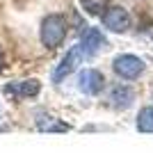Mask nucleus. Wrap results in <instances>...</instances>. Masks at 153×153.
I'll return each mask as SVG.
<instances>
[{
  "label": "nucleus",
  "instance_id": "obj_1",
  "mask_svg": "<svg viewBox=\"0 0 153 153\" xmlns=\"http://www.w3.org/2000/svg\"><path fill=\"white\" fill-rule=\"evenodd\" d=\"M64 37H66V21L62 14H51L41 21V44L46 48L62 46Z\"/></svg>",
  "mask_w": 153,
  "mask_h": 153
},
{
  "label": "nucleus",
  "instance_id": "obj_2",
  "mask_svg": "<svg viewBox=\"0 0 153 153\" xmlns=\"http://www.w3.org/2000/svg\"><path fill=\"white\" fill-rule=\"evenodd\" d=\"M112 66H114L117 76L126 78V80H135V78H140L142 71H144V62H142L140 57H135V55H119Z\"/></svg>",
  "mask_w": 153,
  "mask_h": 153
},
{
  "label": "nucleus",
  "instance_id": "obj_3",
  "mask_svg": "<svg viewBox=\"0 0 153 153\" xmlns=\"http://www.w3.org/2000/svg\"><path fill=\"white\" fill-rule=\"evenodd\" d=\"M80 62H82V51H80V46H73L62 57V62L55 66V71H53V82H62L69 73H73V71L78 69Z\"/></svg>",
  "mask_w": 153,
  "mask_h": 153
},
{
  "label": "nucleus",
  "instance_id": "obj_4",
  "mask_svg": "<svg viewBox=\"0 0 153 153\" xmlns=\"http://www.w3.org/2000/svg\"><path fill=\"white\" fill-rule=\"evenodd\" d=\"M103 25L112 32H126L130 27V14L123 7H110L103 12Z\"/></svg>",
  "mask_w": 153,
  "mask_h": 153
},
{
  "label": "nucleus",
  "instance_id": "obj_5",
  "mask_svg": "<svg viewBox=\"0 0 153 153\" xmlns=\"http://www.w3.org/2000/svg\"><path fill=\"white\" fill-rule=\"evenodd\" d=\"M78 46H80L82 55H96L98 51H103V48L108 46V41H105V37H103V32L98 30V27H87V30L82 32Z\"/></svg>",
  "mask_w": 153,
  "mask_h": 153
},
{
  "label": "nucleus",
  "instance_id": "obj_6",
  "mask_svg": "<svg viewBox=\"0 0 153 153\" xmlns=\"http://www.w3.org/2000/svg\"><path fill=\"white\" fill-rule=\"evenodd\" d=\"M41 85L39 80H21V82H9L5 85V94L12 98H27V96H37Z\"/></svg>",
  "mask_w": 153,
  "mask_h": 153
},
{
  "label": "nucleus",
  "instance_id": "obj_7",
  "mask_svg": "<svg viewBox=\"0 0 153 153\" xmlns=\"http://www.w3.org/2000/svg\"><path fill=\"white\" fill-rule=\"evenodd\" d=\"M103 73L96 69H85L78 78V87L85 91V94H98L103 89Z\"/></svg>",
  "mask_w": 153,
  "mask_h": 153
},
{
  "label": "nucleus",
  "instance_id": "obj_8",
  "mask_svg": "<svg viewBox=\"0 0 153 153\" xmlns=\"http://www.w3.org/2000/svg\"><path fill=\"white\" fill-rule=\"evenodd\" d=\"M110 101H112L114 108L126 110V108H130V103L135 101V91L130 89V87H126V85H117V87H112V91H110Z\"/></svg>",
  "mask_w": 153,
  "mask_h": 153
},
{
  "label": "nucleus",
  "instance_id": "obj_9",
  "mask_svg": "<svg viewBox=\"0 0 153 153\" xmlns=\"http://www.w3.org/2000/svg\"><path fill=\"white\" fill-rule=\"evenodd\" d=\"M37 128L41 133H66L69 130V126L64 121H59V119H55V117H39Z\"/></svg>",
  "mask_w": 153,
  "mask_h": 153
},
{
  "label": "nucleus",
  "instance_id": "obj_10",
  "mask_svg": "<svg viewBox=\"0 0 153 153\" xmlns=\"http://www.w3.org/2000/svg\"><path fill=\"white\" fill-rule=\"evenodd\" d=\"M137 128L142 133H153V108H144L137 114Z\"/></svg>",
  "mask_w": 153,
  "mask_h": 153
},
{
  "label": "nucleus",
  "instance_id": "obj_11",
  "mask_svg": "<svg viewBox=\"0 0 153 153\" xmlns=\"http://www.w3.org/2000/svg\"><path fill=\"white\" fill-rule=\"evenodd\" d=\"M80 5L87 9V14H94V16L101 14L103 16V12L108 9V0H80Z\"/></svg>",
  "mask_w": 153,
  "mask_h": 153
},
{
  "label": "nucleus",
  "instance_id": "obj_12",
  "mask_svg": "<svg viewBox=\"0 0 153 153\" xmlns=\"http://www.w3.org/2000/svg\"><path fill=\"white\" fill-rule=\"evenodd\" d=\"M2 64H5V59H2V48H0V71H2Z\"/></svg>",
  "mask_w": 153,
  "mask_h": 153
}]
</instances>
